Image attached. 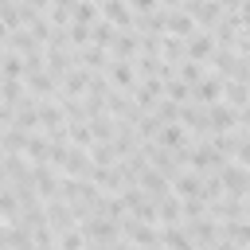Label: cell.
Here are the masks:
<instances>
[{"label": "cell", "instance_id": "obj_1", "mask_svg": "<svg viewBox=\"0 0 250 250\" xmlns=\"http://www.w3.org/2000/svg\"><path fill=\"white\" fill-rule=\"evenodd\" d=\"M78 230H82V238H86V242H94V246H113V242L121 238V227H117L113 219H102V215L82 219V223H78Z\"/></svg>", "mask_w": 250, "mask_h": 250}, {"label": "cell", "instance_id": "obj_5", "mask_svg": "<svg viewBox=\"0 0 250 250\" xmlns=\"http://www.w3.org/2000/svg\"><path fill=\"white\" fill-rule=\"evenodd\" d=\"M137 55H141V35H137L133 27H117V35H113V43H109V59L133 62Z\"/></svg>", "mask_w": 250, "mask_h": 250}, {"label": "cell", "instance_id": "obj_4", "mask_svg": "<svg viewBox=\"0 0 250 250\" xmlns=\"http://www.w3.org/2000/svg\"><path fill=\"white\" fill-rule=\"evenodd\" d=\"M59 172L51 168V164H31V188H35V195H39V203L47 207L51 199H59Z\"/></svg>", "mask_w": 250, "mask_h": 250}, {"label": "cell", "instance_id": "obj_34", "mask_svg": "<svg viewBox=\"0 0 250 250\" xmlns=\"http://www.w3.org/2000/svg\"><path fill=\"white\" fill-rule=\"evenodd\" d=\"M164 98L176 102V105H188V102H191V86H184L180 78H172V82L164 86Z\"/></svg>", "mask_w": 250, "mask_h": 250}, {"label": "cell", "instance_id": "obj_23", "mask_svg": "<svg viewBox=\"0 0 250 250\" xmlns=\"http://www.w3.org/2000/svg\"><path fill=\"white\" fill-rule=\"evenodd\" d=\"M23 148H27V133H20V129H0V152H4V156H23Z\"/></svg>", "mask_w": 250, "mask_h": 250}, {"label": "cell", "instance_id": "obj_20", "mask_svg": "<svg viewBox=\"0 0 250 250\" xmlns=\"http://www.w3.org/2000/svg\"><path fill=\"white\" fill-rule=\"evenodd\" d=\"M219 234H223L230 246H238V250H250V223H246V219H234V223H219Z\"/></svg>", "mask_w": 250, "mask_h": 250}, {"label": "cell", "instance_id": "obj_32", "mask_svg": "<svg viewBox=\"0 0 250 250\" xmlns=\"http://www.w3.org/2000/svg\"><path fill=\"white\" fill-rule=\"evenodd\" d=\"M16 219H20V199L12 188H4L0 191V223H16Z\"/></svg>", "mask_w": 250, "mask_h": 250}, {"label": "cell", "instance_id": "obj_33", "mask_svg": "<svg viewBox=\"0 0 250 250\" xmlns=\"http://www.w3.org/2000/svg\"><path fill=\"white\" fill-rule=\"evenodd\" d=\"M152 117H156L160 125H180V105H176V102H168V98H160V102H156V109H152Z\"/></svg>", "mask_w": 250, "mask_h": 250}, {"label": "cell", "instance_id": "obj_17", "mask_svg": "<svg viewBox=\"0 0 250 250\" xmlns=\"http://www.w3.org/2000/svg\"><path fill=\"white\" fill-rule=\"evenodd\" d=\"M156 227H184V207L176 195H164L156 203Z\"/></svg>", "mask_w": 250, "mask_h": 250}, {"label": "cell", "instance_id": "obj_19", "mask_svg": "<svg viewBox=\"0 0 250 250\" xmlns=\"http://www.w3.org/2000/svg\"><path fill=\"white\" fill-rule=\"evenodd\" d=\"M156 145H160V148H168V152H180V148H188L191 141H188V129H184V125H160Z\"/></svg>", "mask_w": 250, "mask_h": 250}, {"label": "cell", "instance_id": "obj_30", "mask_svg": "<svg viewBox=\"0 0 250 250\" xmlns=\"http://www.w3.org/2000/svg\"><path fill=\"white\" fill-rule=\"evenodd\" d=\"M35 113H39V129L66 125V121H62V109H59V102H39V105H35Z\"/></svg>", "mask_w": 250, "mask_h": 250}, {"label": "cell", "instance_id": "obj_25", "mask_svg": "<svg viewBox=\"0 0 250 250\" xmlns=\"http://www.w3.org/2000/svg\"><path fill=\"white\" fill-rule=\"evenodd\" d=\"M223 105L246 109V105H250V86H246V82H227V86H223Z\"/></svg>", "mask_w": 250, "mask_h": 250}, {"label": "cell", "instance_id": "obj_38", "mask_svg": "<svg viewBox=\"0 0 250 250\" xmlns=\"http://www.w3.org/2000/svg\"><path fill=\"white\" fill-rule=\"evenodd\" d=\"M105 250H137V246H129L125 238H117V242H113V246H105Z\"/></svg>", "mask_w": 250, "mask_h": 250}, {"label": "cell", "instance_id": "obj_2", "mask_svg": "<svg viewBox=\"0 0 250 250\" xmlns=\"http://www.w3.org/2000/svg\"><path fill=\"white\" fill-rule=\"evenodd\" d=\"M121 227V238L129 242V246H137V250H148V246H160L156 242V234H160V227H152V223H141V219H121L117 223Z\"/></svg>", "mask_w": 250, "mask_h": 250}, {"label": "cell", "instance_id": "obj_7", "mask_svg": "<svg viewBox=\"0 0 250 250\" xmlns=\"http://www.w3.org/2000/svg\"><path fill=\"white\" fill-rule=\"evenodd\" d=\"M223 78H215V74H203L195 86H191V102L195 105H203V109H211V105H219L223 102Z\"/></svg>", "mask_w": 250, "mask_h": 250}, {"label": "cell", "instance_id": "obj_10", "mask_svg": "<svg viewBox=\"0 0 250 250\" xmlns=\"http://www.w3.org/2000/svg\"><path fill=\"white\" fill-rule=\"evenodd\" d=\"M238 129V109H230V105H211L207 109V133L215 137V133H234Z\"/></svg>", "mask_w": 250, "mask_h": 250}, {"label": "cell", "instance_id": "obj_40", "mask_svg": "<svg viewBox=\"0 0 250 250\" xmlns=\"http://www.w3.org/2000/svg\"><path fill=\"white\" fill-rule=\"evenodd\" d=\"M0 250H4V223H0Z\"/></svg>", "mask_w": 250, "mask_h": 250}, {"label": "cell", "instance_id": "obj_16", "mask_svg": "<svg viewBox=\"0 0 250 250\" xmlns=\"http://www.w3.org/2000/svg\"><path fill=\"white\" fill-rule=\"evenodd\" d=\"M102 8V20L105 23H113V27H133V4H125V0H105V4H98Z\"/></svg>", "mask_w": 250, "mask_h": 250}, {"label": "cell", "instance_id": "obj_21", "mask_svg": "<svg viewBox=\"0 0 250 250\" xmlns=\"http://www.w3.org/2000/svg\"><path fill=\"white\" fill-rule=\"evenodd\" d=\"M156 242H160V250H195V242L188 238L184 227H160Z\"/></svg>", "mask_w": 250, "mask_h": 250}, {"label": "cell", "instance_id": "obj_12", "mask_svg": "<svg viewBox=\"0 0 250 250\" xmlns=\"http://www.w3.org/2000/svg\"><path fill=\"white\" fill-rule=\"evenodd\" d=\"M86 90H90V70L74 66V70L59 82V98H55V102H62V98H86Z\"/></svg>", "mask_w": 250, "mask_h": 250}, {"label": "cell", "instance_id": "obj_22", "mask_svg": "<svg viewBox=\"0 0 250 250\" xmlns=\"http://www.w3.org/2000/svg\"><path fill=\"white\" fill-rule=\"evenodd\" d=\"M86 125H90V137H94V145H109V141L117 137V121H113L109 113H98V117H90Z\"/></svg>", "mask_w": 250, "mask_h": 250}, {"label": "cell", "instance_id": "obj_27", "mask_svg": "<svg viewBox=\"0 0 250 250\" xmlns=\"http://www.w3.org/2000/svg\"><path fill=\"white\" fill-rule=\"evenodd\" d=\"M47 152H51L47 137H43V133H31V137H27V148H23V160H27V164H47Z\"/></svg>", "mask_w": 250, "mask_h": 250}, {"label": "cell", "instance_id": "obj_6", "mask_svg": "<svg viewBox=\"0 0 250 250\" xmlns=\"http://www.w3.org/2000/svg\"><path fill=\"white\" fill-rule=\"evenodd\" d=\"M184 230H188V238L195 242V250H207V246H215L223 234H219V223L211 219V215H203V219H191V223H184Z\"/></svg>", "mask_w": 250, "mask_h": 250}, {"label": "cell", "instance_id": "obj_13", "mask_svg": "<svg viewBox=\"0 0 250 250\" xmlns=\"http://www.w3.org/2000/svg\"><path fill=\"white\" fill-rule=\"evenodd\" d=\"M184 51H188L184 59H191V62H203V66H207V59L215 55V39H211V31H195V35L184 43Z\"/></svg>", "mask_w": 250, "mask_h": 250}, {"label": "cell", "instance_id": "obj_8", "mask_svg": "<svg viewBox=\"0 0 250 250\" xmlns=\"http://www.w3.org/2000/svg\"><path fill=\"white\" fill-rule=\"evenodd\" d=\"M129 98H133V105H137L141 113H152L156 102L164 98V82H160V78H145V82H137V90H133Z\"/></svg>", "mask_w": 250, "mask_h": 250}, {"label": "cell", "instance_id": "obj_39", "mask_svg": "<svg viewBox=\"0 0 250 250\" xmlns=\"http://www.w3.org/2000/svg\"><path fill=\"white\" fill-rule=\"evenodd\" d=\"M4 188H8V176H4V168H0V191H4Z\"/></svg>", "mask_w": 250, "mask_h": 250}, {"label": "cell", "instance_id": "obj_26", "mask_svg": "<svg viewBox=\"0 0 250 250\" xmlns=\"http://www.w3.org/2000/svg\"><path fill=\"white\" fill-rule=\"evenodd\" d=\"M156 55L164 59V62H172V66H180L184 62V39H172V35H160V47H156Z\"/></svg>", "mask_w": 250, "mask_h": 250}, {"label": "cell", "instance_id": "obj_31", "mask_svg": "<svg viewBox=\"0 0 250 250\" xmlns=\"http://www.w3.org/2000/svg\"><path fill=\"white\" fill-rule=\"evenodd\" d=\"M203 74H207V66H203V62H191V59H184V62L176 66V78H180L184 86H195Z\"/></svg>", "mask_w": 250, "mask_h": 250}, {"label": "cell", "instance_id": "obj_28", "mask_svg": "<svg viewBox=\"0 0 250 250\" xmlns=\"http://www.w3.org/2000/svg\"><path fill=\"white\" fill-rule=\"evenodd\" d=\"M98 20H102V8L90 4V0H78V4L70 8V23H86V27H90V23H98Z\"/></svg>", "mask_w": 250, "mask_h": 250}, {"label": "cell", "instance_id": "obj_18", "mask_svg": "<svg viewBox=\"0 0 250 250\" xmlns=\"http://www.w3.org/2000/svg\"><path fill=\"white\" fill-rule=\"evenodd\" d=\"M109 51H102V47H86V51H78V66L82 70H90V74H105L109 70Z\"/></svg>", "mask_w": 250, "mask_h": 250}, {"label": "cell", "instance_id": "obj_3", "mask_svg": "<svg viewBox=\"0 0 250 250\" xmlns=\"http://www.w3.org/2000/svg\"><path fill=\"white\" fill-rule=\"evenodd\" d=\"M219 184H223V195H234V199H250V172L246 168H238V164H223L219 172Z\"/></svg>", "mask_w": 250, "mask_h": 250}, {"label": "cell", "instance_id": "obj_11", "mask_svg": "<svg viewBox=\"0 0 250 250\" xmlns=\"http://www.w3.org/2000/svg\"><path fill=\"white\" fill-rule=\"evenodd\" d=\"M47 227H51V230H55V238H59L62 230H74V227H78V219H74V211H70L62 199H51V203H47Z\"/></svg>", "mask_w": 250, "mask_h": 250}, {"label": "cell", "instance_id": "obj_35", "mask_svg": "<svg viewBox=\"0 0 250 250\" xmlns=\"http://www.w3.org/2000/svg\"><path fill=\"white\" fill-rule=\"evenodd\" d=\"M55 250H86L82 230H78V227H74V230H62V234L55 238Z\"/></svg>", "mask_w": 250, "mask_h": 250}, {"label": "cell", "instance_id": "obj_9", "mask_svg": "<svg viewBox=\"0 0 250 250\" xmlns=\"http://www.w3.org/2000/svg\"><path fill=\"white\" fill-rule=\"evenodd\" d=\"M105 78H109V86H113L117 94H133V90H137V82H141V78H137V70H133V62H117V59L109 62Z\"/></svg>", "mask_w": 250, "mask_h": 250}, {"label": "cell", "instance_id": "obj_24", "mask_svg": "<svg viewBox=\"0 0 250 250\" xmlns=\"http://www.w3.org/2000/svg\"><path fill=\"white\" fill-rule=\"evenodd\" d=\"M0 78H8V82H23V55H16V51H0Z\"/></svg>", "mask_w": 250, "mask_h": 250}, {"label": "cell", "instance_id": "obj_37", "mask_svg": "<svg viewBox=\"0 0 250 250\" xmlns=\"http://www.w3.org/2000/svg\"><path fill=\"white\" fill-rule=\"evenodd\" d=\"M180 207H184V223H191V219H203V215H207V203H203V199H184Z\"/></svg>", "mask_w": 250, "mask_h": 250}, {"label": "cell", "instance_id": "obj_15", "mask_svg": "<svg viewBox=\"0 0 250 250\" xmlns=\"http://www.w3.org/2000/svg\"><path fill=\"white\" fill-rule=\"evenodd\" d=\"M172 195H176L180 203H184V199H199V195H203V176H195V172L184 168V172L172 180Z\"/></svg>", "mask_w": 250, "mask_h": 250}, {"label": "cell", "instance_id": "obj_41", "mask_svg": "<svg viewBox=\"0 0 250 250\" xmlns=\"http://www.w3.org/2000/svg\"><path fill=\"white\" fill-rule=\"evenodd\" d=\"M86 250H105V246H94V242H86Z\"/></svg>", "mask_w": 250, "mask_h": 250}, {"label": "cell", "instance_id": "obj_42", "mask_svg": "<svg viewBox=\"0 0 250 250\" xmlns=\"http://www.w3.org/2000/svg\"><path fill=\"white\" fill-rule=\"evenodd\" d=\"M148 250H160V246H148Z\"/></svg>", "mask_w": 250, "mask_h": 250}, {"label": "cell", "instance_id": "obj_29", "mask_svg": "<svg viewBox=\"0 0 250 250\" xmlns=\"http://www.w3.org/2000/svg\"><path fill=\"white\" fill-rule=\"evenodd\" d=\"M113 35H117V27H113V23H105V20L90 23V47H102V51H109Z\"/></svg>", "mask_w": 250, "mask_h": 250}, {"label": "cell", "instance_id": "obj_36", "mask_svg": "<svg viewBox=\"0 0 250 250\" xmlns=\"http://www.w3.org/2000/svg\"><path fill=\"white\" fill-rule=\"evenodd\" d=\"M219 195H223V184H219V176H215V172H211V176H203V195H199V199H203V203H215Z\"/></svg>", "mask_w": 250, "mask_h": 250}, {"label": "cell", "instance_id": "obj_14", "mask_svg": "<svg viewBox=\"0 0 250 250\" xmlns=\"http://www.w3.org/2000/svg\"><path fill=\"white\" fill-rule=\"evenodd\" d=\"M137 188H141V191H145V195H148L152 203H160L164 195H172V184H168V180H164L160 172H152V168H145V172H141Z\"/></svg>", "mask_w": 250, "mask_h": 250}, {"label": "cell", "instance_id": "obj_43", "mask_svg": "<svg viewBox=\"0 0 250 250\" xmlns=\"http://www.w3.org/2000/svg\"><path fill=\"white\" fill-rule=\"evenodd\" d=\"M0 160H4V152H0Z\"/></svg>", "mask_w": 250, "mask_h": 250}]
</instances>
